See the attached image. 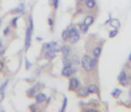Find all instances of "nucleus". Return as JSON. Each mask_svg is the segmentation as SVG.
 I'll return each mask as SVG.
<instances>
[{"label": "nucleus", "mask_w": 131, "mask_h": 112, "mask_svg": "<svg viewBox=\"0 0 131 112\" xmlns=\"http://www.w3.org/2000/svg\"><path fill=\"white\" fill-rule=\"evenodd\" d=\"M117 34H118V31H117V29H115V30H113V31L110 33V35H109V36H110V38H114Z\"/></svg>", "instance_id": "nucleus-26"}, {"label": "nucleus", "mask_w": 131, "mask_h": 112, "mask_svg": "<svg viewBox=\"0 0 131 112\" xmlns=\"http://www.w3.org/2000/svg\"><path fill=\"white\" fill-rule=\"evenodd\" d=\"M3 67H4V62L2 60H0V71H2Z\"/></svg>", "instance_id": "nucleus-31"}, {"label": "nucleus", "mask_w": 131, "mask_h": 112, "mask_svg": "<svg viewBox=\"0 0 131 112\" xmlns=\"http://www.w3.org/2000/svg\"><path fill=\"white\" fill-rule=\"evenodd\" d=\"M45 55H46V58L47 59H52V58L55 57V52L53 50H51V49H48V50H46Z\"/></svg>", "instance_id": "nucleus-6"}, {"label": "nucleus", "mask_w": 131, "mask_h": 112, "mask_svg": "<svg viewBox=\"0 0 131 112\" xmlns=\"http://www.w3.org/2000/svg\"><path fill=\"white\" fill-rule=\"evenodd\" d=\"M64 65L65 66H71V61L69 59H64Z\"/></svg>", "instance_id": "nucleus-28"}, {"label": "nucleus", "mask_w": 131, "mask_h": 112, "mask_svg": "<svg viewBox=\"0 0 131 112\" xmlns=\"http://www.w3.org/2000/svg\"><path fill=\"white\" fill-rule=\"evenodd\" d=\"M37 87H38V85L35 86V87H33L31 90L28 91V96H29V97H34V96H36V90L38 89Z\"/></svg>", "instance_id": "nucleus-8"}, {"label": "nucleus", "mask_w": 131, "mask_h": 112, "mask_svg": "<svg viewBox=\"0 0 131 112\" xmlns=\"http://www.w3.org/2000/svg\"><path fill=\"white\" fill-rule=\"evenodd\" d=\"M17 19H18V17L16 16V17H14V18L11 20V24H12L13 26H15V25H16V21H17Z\"/></svg>", "instance_id": "nucleus-30"}, {"label": "nucleus", "mask_w": 131, "mask_h": 112, "mask_svg": "<svg viewBox=\"0 0 131 112\" xmlns=\"http://www.w3.org/2000/svg\"><path fill=\"white\" fill-rule=\"evenodd\" d=\"M4 99V91H0V102H2Z\"/></svg>", "instance_id": "nucleus-29"}, {"label": "nucleus", "mask_w": 131, "mask_h": 112, "mask_svg": "<svg viewBox=\"0 0 131 112\" xmlns=\"http://www.w3.org/2000/svg\"><path fill=\"white\" fill-rule=\"evenodd\" d=\"M80 29H81V31H82L83 33H86V32H87V29H88V25L83 22V23L80 25Z\"/></svg>", "instance_id": "nucleus-20"}, {"label": "nucleus", "mask_w": 131, "mask_h": 112, "mask_svg": "<svg viewBox=\"0 0 131 112\" xmlns=\"http://www.w3.org/2000/svg\"><path fill=\"white\" fill-rule=\"evenodd\" d=\"M130 79H131V77H130Z\"/></svg>", "instance_id": "nucleus-39"}, {"label": "nucleus", "mask_w": 131, "mask_h": 112, "mask_svg": "<svg viewBox=\"0 0 131 112\" xmlns=\"http://www.w3.org/2000/svg\"><path fill=\"white\" fill-rule=\"evenodd\" d=\"M63 52H64V55H65L66 57H67V56L70 54V48H69L68 46H65V47H63Z\"/></svg>", "instance_id": "nucleus-19"}, {"label": "nucleus", "mask_w": 131, "mask_h": 112, "mask_svg": "<svg viewBox=\"0 0 131 112\" xmlns=\"http://www.w3.org/2000/svg\"><path fill=\"white\" fill-rule=\"evenodd\" d=\"M87 89H88L89 93H97L98 92V88L95 85H90L89 87H87Z\"/></svg>", "instance_id": "nucleus-9"}, {"label": "nucleus", "mask_w": 131, "mask_h": 112, "mask_svg": "<svg viewBox=\"0 0 131 112\" xmlns=\"http://www.w3.org/2000/svg\"><path fill=\"white\" fill-rule=\"evenodd\" d=\"M24 9H25L24 4H20V5H18V7H17L14 11H15V12H23V11H24Z\"/></svg>", "instance_id": "nucleus-22"}, {"label": "nucleus", "mask_w": 131, "mask_h": 112, "mask_svg": "<svg viewBox=\"0 0 131 112\" xmlns=\"http://www.w3.org/2000/svg\"><path fill=\"white\" fill-rule=\"evenodd\" d=\"M9 32H10V26H6L5 29H4V31H3V35L4 36H7L9 34Z\"/></svg>", "instance_id": "nucleus-27"}, {"label": "nucleus", "mask_w": 131, "mask_h": 112, "mask_svg": "<svg viewBox=\"0 0 131 112\" xmlns=\"http://www.w3.org/2000/svg\"><path fill=\"white\" fill-rule=\"evenodd\" d=\"M35 98H36V102L37 103H42V102H44L46 100V95L43 94V93H39V94H37L35 96Z\"/></svg>", "instance_id": "nucleus-5"}, {"label": "nucleus", "mask_w": 131, "mask_h": 112, "mask_svg": "<svg viewBox=\"0 0 131 112\" xmlns=\"http://www.w3.org/2000/svg\"><path fill=\"white\" fill-rule=\"evenodd\" d=\"M120 95H121V90H119V89H115V91H113V93H112V96L115 98L119 97Z\"/></svg>", "instance_id": "nucleus-17"}, {"label": "nucleus", "mask_w": 131, "mask_h": 112, "mask_svg": "<svg viewBox=\"0 0 131 112\" xmlns=\"http://www.w3.org/2000/svg\"><path fill=\"white\" fill-rule=\"evenodd\" d=\"M7 83H8V79H6L2 85H1V87H0V91H4L5 90V87L7 86Z\"/></svg>", "instance_id": "nucleus-25"}, {"label": "nucleus", "mask_w": 131, "mask_h": 112, "mask_svg": "<svg viewBox=\"0 0 131 112\" xmlns=\"http://www.w3.org/2000/svg\"><path fill=\"white\" fill-rule=\"evenodd\" d=\"M48 22H49V24H50V25H52V23H53V22H52V19H51V18H49V19H48Z\"/></svg>", "instance_id": "nucleus-35"}, {"label": "nucleus", "mask_w": 131, "mask_h": 112, "mask_svg": "<svg viewBox=\"0 0 131 112\" xmlns=\"http://www.w3.org/2000/svg\"><path fill=\"white\" fill-rule=\"evenodd\" d=\"M85 3H86V6L88 8H90V9H92L95 6V1H94V0H86Z\"/></svg>", "instance_id": "nucleus-11"}, {"label": "nucleus", "mask_w": 131, "mask_h": 112, "mask_svg": "<svg viewBox=\"0 0 131 112\" xmlns=\"http://www.w3.org/2000/svg\"><path fill=\"white\" fill-rule=\"evenodd\" d=\"M67 103H68V99H67V97H65V98H64L63 107H62V112H64V111H65V109H66V107H67Z\"/></svg>", "instance_id": "nucleus-23"}, {"label": "nucleus", "mask_w": 131, "mask_h": 112, "mask_svg": "<svg viewBox=\"0 0 131 112\" xmlns=\"http://www.w3.org/2000/svg\"><path fill=\"white\" fill-rule=\"evenodd\" d=\"M30 67H31V64H30L29 60H26V68H27V69H29Z\"/></svg>", "instance_id": "nucleus-33"}, {"label": "nucleus", "mask_w": 131, "mask_h": 112, "mask_svg": "<svg viewBox=\"0 0 131 112\" xmlns=\"http://www.w3.org/2000/svg\"><path fill=\"white\" fill-rule=\"evenodd\" d=\"M0 26H1V18H0Z\"/></svg>", "instance_id": "nucleus-36"}, {"label": "nucleus", "mask_w": 131, "mask_h": 112, "mask_svg": "<svg viewBox=\"0 0 131 112\" xmlns=\"http://www.w3.org/2000/svg\"><path fill=\"white\" fill-rule=\"evenodd\" d=\"M53 6H54V8H58V6H59V0H53Z\"/></svg>", "instance_id": "nucleus-32"}, {"label": "nucleus", "mask_w": 131, "mask_h": 112, "mask_svg": "<svg viewBox=\"0 0 131 112\" xmlns=\"http://www.w3.org/2000/svg\"><path fill=\"white\" fill-rule=\"evenodd\" d=\"M69 31H70V37H71V36H74V35H77V34H79L76 27H71V29H69Z\"/></svg>", "instance_id": "nucleus-18"}, {"label": "nucleus", "mask_w": 131, "mask_h": 112, "mask_svg": "<svg viewBox=\"0 0 131 112\" xmlns=\"http://www.w3.org/2000/svg\"><path fill=\"white\" fill-rule=\"evenodd\" d=\"M96 64H97V60H96V57L95 58H91V61H90V65H91V68H94L95 66H96Z\"/></svg>", "instance_id": "nucleus-21"}, {"label": "nucleus", "mask_w": 131, "mask_h": 112, "mask_svg": "<svg viewBox=\"0 0 131 112\" xmlns=\"http://www.w3.org/2000/svg\"><path fill=\"white\" fill-rule=\"evenodd\" d=\"M129 59H130V60H131V54H130V56H129Z\"/></svg>", "instance_id": "nucleus-37"}, {"label": "nucleus", "mask_w": 131, "mask_h": 112, "mask_svg": "<svg viewBox=\"0 0 131 112\" xmlns=\"http://www.w3.org/2000/svg\"><path fill=\"white\" fill-rule=\"evenodd\" d=\"M1 43H2V40H1V39H0V44H1Z\"/></svg>", "instance_id": "nucleus-38"}, {"label": "nucleus", "mask_w": 131, "mask_h": 112, "mask_svg": "<svg viewBox=\"0 0 131 112\" xmlns=\"http://www.w3.org/2000/svg\"><path fill=\"white\" fill-rule=\"evenodd\" d=\"M78 86H79V81L77 78L73 77L70 79V90H75L78 88Z\"/></svg>", "instance_id": "nucleus-3"}, {"label": "nucleus", "mask_w": 131, "mask_h": 112, "mask_svg": "<svg viewBox=\"0 0 131 112\" xmlns=\"http://www.w3.org/2000/svg\"><path fill=\"white\" fill-rule=\"evenodd\" d=\"M100 53H101V47H96V48H94V50H93V55H94V57H99V55H100Z\"/></svg>", "instance_id": "nucleus-13"}, {"label": "nucleus", "mask_w": 131, "mask_h": 112, "mask_svg": "<svg viewBox=\"0 0 131 112\" xmlns=\"http://www.w3.org/2000/svg\"><path fill=\"white\" fill-rule=\"evenodd\" d=\"M90 61H91V58L89 57L88 55H84V57L82 58V66L84 67L85 70L89 71L91 68V65H90Z\"/></svg>", "instance_id": "nucleus-2"}, {"label": "nucleus", "mask_w": 131, "mask_h": 112, "mask_svg": "<svg viewBox=\"0 0 131 112\" xmlns=\"http://www.w3.org/2000/svg\"><path fill=\"white\" fill-rule=\"evenodd\" d=\"M120 82L122 83L123 86H127V85H128V80H127V78H126V79H124V80H122V81H120Z\"/></svg>", "instance_id": "nucleus-34"}, {"label": "nucleus", "mask_w": 131, "mask_h": 112, "mask_svg": "<svg viewBox=\"0 0 131 112\" xmlns=\"http://www.w3.org/2000/svg\"><path fill=\"white\" fill-rule=\"evenodd\" d=\"M88 89L86 88V87H83L82 89H80V91H79V93H78V94H79V96L80 97H86L87 95H88Z\"/></svg>", "instance_id": "nucleus-7"}, {"label": "nucleus", "mask_w": 131, "mask_h": 112, "mask_svg": "<svg viewBox=\"0 0 131 112\" xmlns=\"http://www.w3.org/2000/svg\"><path fill=\"white\" fill-rule=\"evenodd\" d=\"M4 52H5V47H4V45L1 43V44H0V56L3 55Z\"/></svg>", "instance_id": "nucleus-24"}, {"label": "nucleus", "mask_w": 131, "mask_h": 112, "mask_svg": "<svg viewBox=\"0 0 131 112\" xmlns=\"http://www.w3.org/2000/svg\"><path fill=\"white\" fill-rule=\"evenodd\" d=\"M33 33V19L30 17V25L27 29V33H26V40H25V49L28 50L30 45H31V37Z\"/></svg>", "instance_id": "nucleus-1"}, {"label": "nucleus", "mask_w": 131, "mask_h": 112, "mask_svg": "<svg viewBox=\"0 0 131 112\" xmlns=\"http://www.w3.org/2000/svg\"><path fill=\"white\" fill-rule=\"evenodd\" d=\"M62 37H63L64 40H68V39L70 38V31H69V29H68V30H65V31L63 32Z\"/></svg>", "instance_id": "nucleus-15"}, {"label": "nucleus", "mask_w": 131, "mask_h": 112, "mask_svg": "<svg viewBox=\"0 0 131 112\" xmlns=\"http://www.w3.org/2000/svg\"><path fill=\"white\" fill-rule=\"evenodd\" d=\"M73 72H74V70L72 69L71 66H65L63 69V75H65V76H70Z\"/></svg>", "instance_id": "nucleus-4"}, {"label": "nucleus", "mask_w": 131, "mask_h": 112, "mask_svg": "<svg viewBox=\"0 0 131 112\" xmlns=\"http://www.w3.org/2000/svg\"><path fill=\"white\" fill-rule=\"evenodd\" d=\"M110 21H111V25L114 26L115 29H118V27L120 26V21L118 19H111Z\"/></svg>", "instance_id": "nucleus-14"}, {"label": "nucleus", "mask_w": 131, "mask_h": 112, "mask_svg": "<svg viewBox=\"0 0 131 112\" xmlns=\"http://www.w3.org/2000/svg\"><path fill=\"white\" fill-rule=\"evenodd\" d=\"M93 21H94V18H93V16H87L86 18H85V20H84V23H86L88 26L90 25V24H92L93 23Z\"/></svg>", "instance_id": "nucleus-10"}, {"label": "nucleus", "mask_w": 131, "mask_h": 112, "mask_svg": "<svg viewBox=\"0 0 131 112\" xmlns=\"http://www.w3.org/2000/svg\"><path fill=\"white\" fill-rule=\"evenodd\" d=\"M126 78H127V76H126L125 71H121V73H120V74H119V76H118L119 81H122V80H124V79H126Z\"/></svg>", "instance_id": "nucleus-16"}, {"label": "nucleus", "mask_w": 131, "mask_h": 112, "mask_svg": "<svg viewBox=\"0 0 131 112\" xmlns=\"http://www.w3.org/2000/svg\"><path fill=\"white\" fill-rule=\"evenodd\" d=\"M79 38H80V36H79V34H77V35H74V36H71L69 39H70V42L71 43H76V42H78L79 41Z\"/></svg>", "instance_id": "nucleus-12"}]
</instances>
